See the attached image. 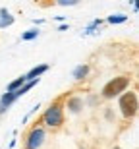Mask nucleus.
Returning a JSON list of instances; mask_svg holds the SVG:
<instances>
[{"instance_id": "8", "label": "nucleus", "mask_w": 139, "mask_h": 149, "mask_svg": "<svg viewBox=\"0 0 139 149\" xmlns=\"http://www.w3.org/2000/svg\"><path fill=\"white\" fill-rule=\"evenodd\" d=\"M87 74H89V66H87V64H81V66H77L75 68V70H73V79H75V81H81V79H85V77H87Z\"/></svg>"}, {"instance_id": "1", "label": "nucleus", "mask_w": 139, "mask_h": 149, "mask_svg": "<svg viewBox=\"0 0 139 149\" xmlns=\"http://www.w3.org/2000/svg\"><path fill=\"white\" fill-rule=\"evenodd\" d=\"M128 85H129L128 76H118V77H114V79H110V81L102 87V97H104V99H114L118 95H122L124 91L128 89Z\"/></svg>"}, {"instance_id": "10", "label": "nucleus", "mask_w": 139, "mask_h": 149, "mask_svg": "<svg viewBox=\"0 0 139 149\" xmlns=\"http://www.w3.org/2000/svg\"><path fill=\"white\" fill-rule=\"evenodd\" d=\"M39 29H29V31H25V33H21V41H33V39L39 37Z\"/></svg>"}, {"instance_id": "4", "label": "nucleus", "mask_w": 139, "mask_h": 149, "mask_svg": "<svg viewBox=\"0 0 139 149\" xmlns=\"http://www.w3.org/2000/svg\"><path fill=\"white\" fill-rule=\"evenodd\" d=\"M45 138H46V134H45V128H33L31 132H29L27 136V141H25V149H39L41 145L45 143Z\"/></svg>"}, {"instance_id": "7", "label": "nucleus", "mask_w": 139, "mask_h": 149, "mask_svg": "<svg viewBox=\"0 0 139 149\" xmlns=\"http://www.w3.org/2000/svg\"><path fill=\"white\" fill-rule=\"evenodd\" d=\"M12 23H14V16L6 8H2L0 10V27H10Z\"/></svg>"}, {"instance_id": "3", "label": "nucleus", "mask_w": 139, "mask_h": 149, "mask_svg": "<svg viewBox=\"0 0 139 149\" xmlns=\"http://www.w3.org/2000/svg\"><path fill=\"white\" fill-rule=\"evenodd\" d=\"M120 111H122V114L126 116V118H133L135 114H137V95L133 93V91H129V93H124L120 95Z\"/></svg>"}, {"instance_id": "9", "label": "nucleus", "mask_w": 139, "mask_h": 149, "mask_svg": "<svg viewBox=\"0 0 139 149\" xmlns=\"http://www.w3.org/2000/svg\"><path fill=\"white\" fill-rule=\"evenodd\" d=\"M23 83H25V77L19 76L17 79H14V81L8 85V91H6V93H14V91H17L19 87H23Z\"/></svg>"}, {"instance_id": "2", "label": "nucleus", "mask_w": 139, "mask_h": 149, "mask_svg": "<svg viewBox=\"0 0 139 149\" xmlns=\"http://www.w3.org/2000/svg\"><path fill=\"white\" fill-rule=\"evenodd\" d=\"M43 124H46L48 128H58L60 124H64V111L60 103H52L43 112Z\"/></svg>"}, {"instance_id": "5", "label": "nucleus", "mask_w": 139, "mask_h": 149, "mask_svg": "<svg viewBox=\"0 0 139 149\" xmlns=\"http://www.w3.org/2000/svg\"><path fill=\"white\" fill-rule=\"evenodd\" d=\"M81 109H83V99H81V97L73 95V97H70V99H68V111H70V112L77 114Z\"/></svg>"}, {"instance_id": "11", "label": "nucleus", "mask_w": 139, "mask_h": 149, "mask_svg": "<svg viewBox=\"0 0 139 149\" xmlns=\"http://www.w3.org/2000/svg\"><path fill=\"white\" fill-rule=\"evenodd\" d=\"M126 19H128V16H124V14H116V16H110L108 19H106V22H108V23H114V25H116V23H124Z\"/></svg>"}, {"instance_id": "6", "label": "nucleus", "mask_w": 139, "mask_h": 149, "mask_svg": "<svg viewBox=\"0 0 139 149\" xmlns=\"http://www.w3.org/2000/svg\"><path fill=\"white\" fill-rule=\"evenodd\" d=\"M46 70H48V66H46V64H41V66H35L31 72H27L23 77H25V81H31V79H39V76H41V74H45Z\"/></svg>"}, {"instance_id": "12", "label": "nucleus", "mask_w": 139, "mask_h": 149, "mask_svg": "<svg viewBox=\"0 0 139 149\" xmlns=\"http://www.w3.org/2000/svg\"><path fill=\"white\" fill-rule=\"evenodd\" d=\"M58 4L60 6H73V4H77V2H75V0H60Z\"/></svg>"}, {"instance_id": "13", "label": "nucleus", "mask_w": 139, "mask_h": 149, "mask_svg": "<svg viewBox=\"0 0 139 149\" xmlns=\"http://www.w3.org/2000/svg\"><path fill=\"white\" fill-rule=\"evenodd\" d=\"M114 149H120V147H114Z\"/></svg>"}]
</instances>
